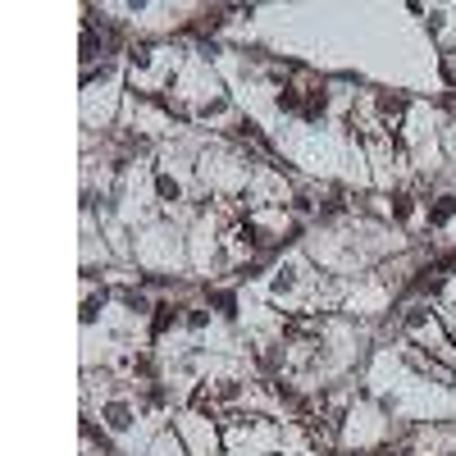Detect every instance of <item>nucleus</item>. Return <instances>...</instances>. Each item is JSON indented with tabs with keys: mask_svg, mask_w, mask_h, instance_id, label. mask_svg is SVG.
Instances as JSON below:
<instances>
[{
	"mask_svg": "<svg viewBox=\"0 0 456 456\" xmlns=\"http://www.w3.org/2000/svg\"><path fill=\"white\" fill-rule=\"evenodd\" d=\"M105 420H110V429H128V424H133V411L123 402H114V406H105Z\"/></svg>",
	"mask_w": 456,
	"mask_h": 456,
	"instance_id": "f257e3e1",
	"label": "nucleus"
},
{
	"mask_svg": "<svg viewBox=\"0 0 456 456\" xmlns=\"http://www.w3.org/2000/svg\"><path fill=\"white\" fill-rule=\"evenodd\" d=\"M452 215H456V197H438V206L429 210V224H448Z\"/></svg>",
	"mask_w": 456,
	"mask_h": 456,
	"instance_id": "f03ea898",
	"label": "nucleus"
},
{
	"mask_svg": "<svg viewBox=\"0 0 456 456\" xmlns=\"http://www.w3.org/2000/svg\"><path fill=\"white\" fill-rule=\"evenodd\" d=\"M169 324H178V310H173V306H160V315H155V333H164Z\"/></svg>",
	"mask_w": 456,
	"mask_h": 456,
	"instance_id": "7ed1b4c3",
	"label": "nucleus"
},
{
	"mask_svg": "<svg viewBox=\"0 0 456 456\" xmlns=\"http://www.w3.org/2000/svg\"><path fill=\"white\" fill-rule=\"evenodd\" d=\"M155 187H160V197H164V201H178V183H173V178H160Z\"/></svg>",
	"mask_w": 456,
	"mask_h": 456,
	"instance_id": "20e7f679",
	"label": "nucleus"
}]
</instances>
